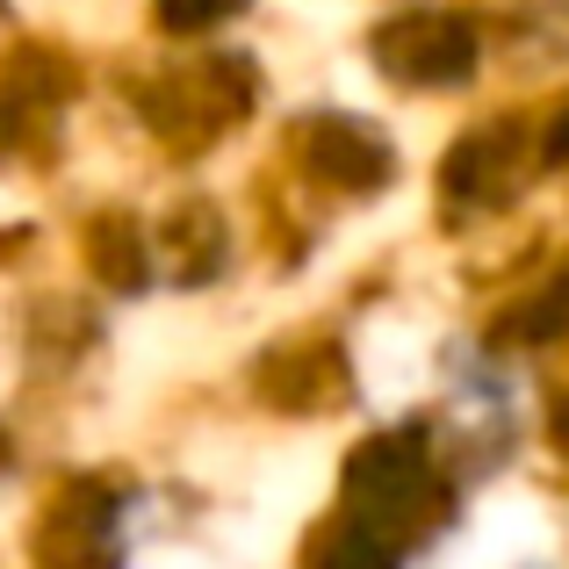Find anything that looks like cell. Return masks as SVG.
Here are the masks:
<instances>
[{
	"instance_id": "obj_1",
	"label": "cell",
	"mask_w": 569,
	"mask_h": 569,
	"mask_svg": "<svg viewBox=\"0 0 569 569\" xmlns=\"http://www.w3.org/2000/svg\"><path fill=\"white\" fill-rule=\"evenodd\" d=\"M432 461H426V440L418 432H397V440H368L361 455H353L347 469V505L353 519H368V527H382V519H397V527H411V519L432 512Z\"/></svg>"
},
{
	"instance_id": "obj_7",
	"label": "cell",
	"mask_w": 569,
	"mask_h": 569,
	"mask_svg": "<svg viewBox=\"0 0 569 569\" xmlns=\"http://www.w3.org/2000/svg\"><path fill=\"white\" fill-rule=\"evenodd\" d=\"M94 260H101V274H109L116 289H138V281H144V246H138V231H130L123 217H101Z\"/></svg>"
},
{
	"instance_id": "obj_9",
	"label": "cell",
	"mask_w": 569,
	"mask_h": 569,
	"mask_svg": "<svg viewBox=\"0 0 569 569\" xmlns=\"http://www.w3.org/2000/svg\"><path fill=\"white\" fill-rule=\"evenodd\" d=\"M548 159H556V167H569V109L548 123Z\"/></svg>"
},
{
	"instance_id": "obj_8",
	"label": "cell",
	"mask_w": 569,
	"mask_h": 569,
	"mask_svg": "<svg viewBox=\"0 0 569 569\" xmlns=\"http://www.w3.org/2000/svg\"><path fill=\"white\" fill-rule=\"evenodd\" d=\"M246 0H159V29L167 37H194V29H217L223 14H238Z\"/></svg>"
},
{
	"instance_id": "obj_4",
	"label": "cell",
	"mask_w": 569,
	"mask_h": 569,
	"mask_svg": "<svg viewBox=\"0 0 569 569\" xmlns=\"http://www.w3.org/2000/svg\"><path fill=\"white\" fill-rule=\"evenodd\" d=\"M512 130H476V138H461L455 152H447L440 167V188L455 194V202H498L505 188H512Z\"/></svg>"
},
{
	"instance_id": "obj_6",
	"label": "cell",
	"mask_w": 569,
	"mask_h": 569,
	"mask_svg": "<svg viewBox=\"0 0 569 569\" xmlns=\"http://www.w3.org/2000/svg\"><path fill=\"white\" fill-rule=\"evenodd\" d=\"M310 569H397V562H389V541L368 527V519H347V527L318 548V562H310Z\"/></svg>"
},
{
	"instance_id": "obj_3",
	"label": "cell",
	"mask_w": 569,
	"mask_h": 569,
	"mask_svg": "<svg viewBox=\"0 0 569 569\" xmlns=\"http://www.w3.org/2000/svg\"><path fill=\"white\" fill-rule=\"evenodd\" d=\"M303 159H310V173L318 181H332V188H353V194H368V188H382L389 181V144L376 138V130H361L353 116H318V123L303 130Z\"/></svg>"
},
{
	"instance_id": "obj_10",
	"label": "cell",
	"mask_w": 569,
	"mask_h": 569,
	"mask_svg": "<svg viewBox=\"0 0 569 569\" xmlns=\"http://www.w3.org/2000/svg\"><path fill=\"white\" fill-rule=\"evenodd\" d=\"M556 440H562V447H569V411H556Z\"/></svg>"
},
{
	"instance_id": "obj_2",
	"label": "cell",
	"mask_w": 569,
	"mask_h": 569,
	"mask_svg": "<svg viewBox=\"0 0 569 569\" xmlns=\"http://www.w3.org/2000/svg\"><path fill=\"white\" fill-rule=\"evenodd\" d=\"M376 58L403 87H455L476 72V29L461 14H403L376 37Z\"/></svg>"
},
{
	"instance_id": "obj_5",
	"label": "cell",
	"mask_w": 569,
	"mask_h": 569,
	"mask_svg": "<svg viewBox=\"0 0 569 569\" xmlns=\"http://www.w3.org/2000/svg\"><path fill=\"white\" fill-rule=\"evenodd\" d=\"M109 519H116V505L101 498V490H72V498L58 505V519L43 527V548L66 569H87L101 556V541H109Z\"/></svg>"
}]
</instances>
